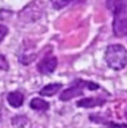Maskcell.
Segmentation results:
<instances>
[{"instance_id":"obj_13","label":"cell","mask_w":127,"mask_h":128,"mask_svg":"<svg viewBox=\"0 0 127 128\" xmlns=\"http://www.w3.org/2000/svg\"><path fill=\"white\" fill-rule=\"evenodd\" d=\"M0 69L4 71L9 70V62L4 55H0Z\"/></svg>"},{"instance_id":"obj_12","label":"cell","mask_w":127,"mask_h":128,"mask_svg":"<svg viewBox=\"0 0 127 128\" xmlns=\"http://www.w3.org/2000/svg\"><path fill=\"white\" fill-rule=\"evenodd\" d=\"M27 122H28V119L25 116H16L11 119L12 125L16 127H22L25 124H27Z\"/></svg>"},{"instance_id":"obj_9","label":"cell","mask_w":127,"mask_h":128,"mask_svg":"<svg viewBox=\"0 0 127 128\" xmlns=\"http://www.w3.org/2000/svg\"><path fill=\"white\" fill-rule=\"evenodd\" d=\"M25 97L20 92H10L7 96V102L14 108H20L24 105Z\"/></svg>"},{"instance_id":"obj_6","label":"cell","mask_w":127,"mask_h":128,"mask_svg":"<svg viewBox=\"0 0 127 128\" xmlns=\"http://www.w3.org/2000/svg\"><path fill=\"white\" fill-rule=\"evenodd\" d=\"M106 7L113 16L127 11V0H106Z\"/></svg>"},{"instance_id":"obj_5","label":"cell","mask_w":127,"mask_h":128,"mask_svg":"<svg viewBox=\"0 0 127 128\" xmlns=\"http://www.w3.org/2000/svg\"><path fill=\"white\" fill-rule=\"evenodd\" d=\"M113 30L116 37L127 36V11L114 16Z\"/></svg>"},{"instance_id":"obj_8","label":"cell","mask_w":127,"mask_h":128,"mask_svg":"<svg viewBox=\"0 0 127 128\" xmlns=\"http://www.w3.org/2000/svg\"><path fill=\"white\" fill-rule=\"evenodd\" d=\"M62 88V82H52V84H48L45 87H42L40 89V96L44 97H52L55 96L57 92H59V90Z\"/></svg>"},{"instance_id":"obj_4","label":"cell","mask_w":127,"mask_h":128,"mask_svg":"<svg viewBox=\"0 0 127 128\" xmlns=\"http://www.w3.org/2000/svg\"><path fill=\"white\" fill-rule=\"evenodd\" d=\"M58 66V59L52 55L45 56L37 65V70L41 75H50L56 70Z\"/></svg>"},{"instance_id":"obj_15","label":"cell","mask_w":127,"mask_h":128,"mask_svg":"<svg viewBox=\"0 0 127 128\" xmlns=\"http://www.w3.org/2000/svg\"><path fill=\"white\" fill-rule=\"evenodd\" d=\"M125 117H126V119H127V112H125Z\"/></svg>"},{"instance_id":"obj_1","label":"cell","mask_w":127,"mask_h":128,"mask_svg":"<svg viewBox=\"0 0 127 128\" xmlns=\"http://www.w3.org/2000/svg\"><path fill=\"white\" fill-rule=\"evenodd\" d=\"M105 61L113 70H122L127 66V49L120 44H113L105 51Z\"/></svg>"},{"instance_id":"obj_11","label":"cell","mask_w":127,"mask_h":128,"mask_svg":"<svg viewBox=\"0 0 127 128\" xmlns=\"http://www.w3.org/2000/svg\"><path fill=\"white\" fill-rule=\"evenodd\" d=\"M75 1H84V0H50L51 4L52 7L56 9V10H60V9L65 8L66 6L70 4L72 2H75Z\"/></svg>"},{"instance_id":"obj_7","label":"cell","mask_w":127,"mask_h":128,"mask_svg":"<svg viewBox=\"0 0 127 128\" xmlns=\"http://www.w3.org/2000/svg\"><path fill=\"white\" fill-rule=\"evenodd\" d=\"M105 102H106V99L102 97H86L78 100L77 106L80 108H94L105 105Z\"/></svg>"},{"instance_id":"obj_2","label":"cell","mask_w":127,"mask_h":128,"mask_svg":"<svg viewBox=\"0 0 127 128\" xmlns=\"http://www.w3.org/2000/svg\"><path fill=\"white\" fill-rule=\"evenodd\" d=\"M100 88V86L97 82H89V80H84V79H76L74 82L72 84L69 88L65 89L64 92L59 95V99L62 102H68L72 100V98L82 96L84 92V89L87 90H97Z\"/></svg>"},{"instance_id":"obj_3","label":"cell","mask_w":127,"mask_h":128,"mask_svg":"<svg viewBox=\"0 0 127 128\" xmlns=\"http://www.w3.org/2000/svg\"><path fill=\"white\" fill-rule=\"evenodd\" d=\"M44 10H45L44 2L40 0H35L21 9L20 12L18 14V18L21 22L32 24L41 18Z\"/></svg>"},{"instance_id":"obj_14","label":"cell","mask_w":127,"mask_h":128,"mask_svg":"<svg viewBox=\"0 0 127 128\" xmlns=\"http://www.w3.org/2000/svg\"><path fill=\"white\" fill-rule=\"evenodd\" d=\"M9 32V29L7 26H4V24H0V44L4 41V39L6 38V36L8 35Z\"/></svg>"},{"instance_id":"obj_10","label":"cell","mask_w":127,"mask_h":128,"mask_svg":"<svg viewBox=\"0 0 127 128\" xmlns=\"http://www.w3.org/2000/svg\"><path fill=\"white\" fill-rule=\"evenodd\" d=\"M31 109L34 110H37V112H46V110L49 109L50 105L49 102H47L46 100L41 99V98H32V99L30 100V104H29Z\"/></svg>"}]
</instances>
